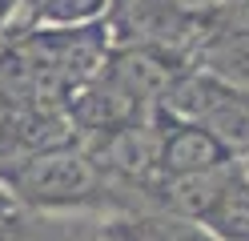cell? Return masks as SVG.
Masks as SVG:
<instances>
[{
	"instance_id": "obj_1",
	"label": "cell",
	"mask_w": 249,
	"mask_h": 241,
	"mask_svg": "<svg viewBox=\"0 0 249 241\" xmlns=\"http://www.w3.org/2000/svg\"><path fill=\"white\" fill-rule=\"evenodd\" d=\"M0 189L28 209H72V205H89L101 197L105 173L72 141V145H60V149L24 157L17 165H4L0 169Z\"/></svg>"
},
{
	"instance_id": "obj_2",
	"label": "cell",
	"mask_w": 249,
	"mask_h": 241,
	"mask_svg": "<svg viewBox=\"0 0 249 241\" xmlns=\"http://www.w3.org/2000/svg\"><path fill=\"white\" fill-rule=\"evenodd\" d=\"M105 28L113 48L141 44L193 60L197 44L205 40V12L185 0H113Z\"/></svg>"
},
{
	"instance_id": "obj_3",
	"label": "cell",
	"mask_w": 249,
	"mask_h": 241,
	"mask_svg": "<svg viewBox=\"0 0 249 241\" xmlns=\"http://www.w3.org/2000/svg\"><path fill=\"white\" fill-rule=\"evenodd\" d=\"M145 112L149 109L137 105L108 69L81 80L65 101V117L72 125V133H85V137H101L108 129H121V125H129L137 117H145Z\"/></svg>"
},
{
	"instance_id": "obj_4",
	"label": "cell",
	"mask_w": 249,
	"mask_h": 241,
	"mask_svg": "<svg viewBox=\"0 0 249 241\" xmlns=\"http://www.w3.org/2000/svg\"><path fill=\"white\" fill-rule=\"evenodd\" d=\"M193 60L173 56V53H161V48H141V44H124L113 48L105 60V69L121 80V89L133 96L141 109H157L165 101V93L173 89V80L189 69Z\"/></svg>"
},
{
	"instance_id": "obj_5",
	"label": "cell",
	"mask_w": 249,
	"mask_h": 241,
	"mask_svg": "<svg viewBox=\"0 0 249 241\" xmlns=\"http://www.w3.org/2000/svg\"><path fill=\"white\" fill-rule=\"evenodd\" d=\"M229 149L217 141L209 129L193 121H169L161 129V149H157V177L161 181H181V177H201L229 165Z\"/></svg>"
},
{
	"instance_id": "obj_6",
	"label": "cell",
	"mask_w": 249,
	"mask_h": 241,
	"mask_svg": "<svg viewBox=\"0 0 249 241\" xmlns=\"http://www.w3.org/2000/svg\"><path fill=\"white\" fill-rule=\"evenodd\" d=\"M193 221L217 241H249V169L229 161Z\"/></svg>"
},
{
	"instance_id": "obj_7",
	"label": "cell",
	"mask_w": 249,
	"mask_h": 241,
	"mask_svg": "<svg viewBox=\"0 0 249 241\" xmlns=\"http://www.w3.org/2000/svg\"><path fill=\"white\" fill-rule=\"evenodd\" d=\"M197 69L249 93V32H209L193 53Z\"/></svg>"
},
{
	"instance_id": "obj_8",
	"label": "cell",
	"mask_w": 249,
	"mask_h": 241,
	"mask_svg": "<svg viewBox=\"0 0 249 241\" xmlns=\"http://www.w3.org/2000/svg\"><path fill=\"white\" fill-rule=\"evenodd\" d=\"M113 0H36L28 28H76V24H97Z\"/></svg>"
},
{
	"instance_id": "obj_9",
	"label": "cell",
	"mask_w": 249,
	"mask_h": 241,
	"mask_svg": "<svg viewBox=\"0 0 249 241\" xmlns=\"http://www.w3.org/2000/svg\"><path fill=\"white\" fill-rule=\"evenodd\" d=\"M149 241H217V237L205 233V229H201L197 221H189V217H173V221H165L161 229H153Z\"/></svg>"
},
{
	"instance_id": "obj_10",
	"label": "cell",
	"mask_w": 249,
	"mask_h": 241,
	"mask_svg": "<svg viewBox=\"0 0 249 241\" xmlns=\"http://www.w3.org/2000/svg\"><path fill=\"white\" fill-rule=\"evenodd\" d=\"M185 4H193V8H201V12H205V0H185Z\"/></svg>"
},
{
	"instance_id": "obj_11",
	"label": "cell",
	"mask_w": 249,
	"mask_h": 241,
	"mask_svg": "<svg viewBox=\"0 0 249 241\" xmlns=\"http://www.w3.org/2000/svg\"><path fill=\"white\" fill-rule=\"evenodd\" d=\"M28 8H36V0H28ZM28 16H33V12H28Z\"/></svg>"
},
{
	"instance_id": "obj_12",
	"label": "cell",
	"mask_w": 249,
	"mask_h": 241,
	"mask_svg": "<svg viewBox=\"0 0 249 241\" xmlns=\"http://www.w3.org/2000/svg\"><path fill=\"white\" fill-rule=\"evenodd\" d=\"M245 169H249V165H245Z\"/></svg>"
}]
</instances>
